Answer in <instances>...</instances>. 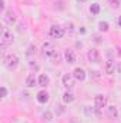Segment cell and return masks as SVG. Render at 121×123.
<instances>
[{
  "mask_svg": "<svg viewBox=\"0 0 121 123\" xmlns=\"http://www.w3.org/2000/svg\"><path fill=\"white\" fill-rule=\"evenodd\" d=\"M17 64H19V57H17L16 55H9V56H6V59H4V66H6L7 69H14Z\"/></svg>",
  "mask_w": 121,
  "mask_h": 123,
  "instance_id": "1",
  "label": "cell"
},
{
  "mask_svg": "<svg viewBox=\"0 0 121 123\" xmlns=\"http://www.w3.org/2000/svg\"><path fill=\"white\" fill-rule=\"evenodd\" d=\"M13 42V34H11V31L7 30V29H4V30L1 31V47H4L6 44H10Z\"/></svg>",
  "mask_w": 121,
  "mask_h": 123,
  "instance_id": "2",
  "label": "cell"
},
{
  "mask_svg": "<svg viewBox=\"0 0 121 123\" xmlns=\"http://www.w3.org/2000/svg\"><path fill=\"white\" fill-rule=\"evenodd\" d=\"M50 36H51L53 39H61V37L64 36V29L60 27V26H53V27L50 29Z\"/></svg>",
  "mask_w": 121,
  "mask_h": 123,
  "instance_id": "3",
  "label": "cell"
},
{
  "mask_svg": "<svg viewBox=\"0 0 121 123\" xmlns=\"http://www.w3.org/2000/svg\"><path fill=\"white\" fill-rule=\"evenodd\" d=\"M105 103H107V97L103 96V94H97L95 99H94V105H95V109H103L105 107Z\"/></svg>",
  "mask_w": 121,
  "mask_h": 123,
  "instance_id": "4",
  "label": "cell"
},
{
  "mask_svg": "<svg viewBox=\"0 0 121 123\" xmlns=\"http://www.w3.org/2000/svg\"><path fill=\"white\" fill-rule=\"evenodd\" d=\"M87 59H88L91 63H98V62H100V53H98V50H95V49L88 50V53H87Z\"/></svg>",
  "mask_w": 121,
  "mask_h": 123,
  "instance_id": "5",
  "label": "cell"
},
{
  "mask_svg": "<svg viewBox=\"0 0 121 123\" xmlns=\"http://www.w3.org/2000/svg\"><path fill=\"white\" fill-rule=\"evenodd\" d=\"M63 85L67 87V89H71L73 86H74V77L71 76V74H64L63 76Z\"/></svg>",
  "mask_w": 121,
  "mask_h": 123,
  "instance_id": "6",
  "label": "cell"
},
{
  "mask_svg": "<svg viewBox=\"0 0 121 123\" xmlns=\"http://www.w3.org/2000/svg\"><path fill=\"white\" fill-rule=\"evenodd\" d=\"M43 53H44V56H53V55L56 53V49H54V46H53L51 43H44V46H43Z\"/></svg>",
  "mask_w": 121,
  "mask_h": 123,
  "instance_id": "7",
  "label": "cell"
},
{
  "mask_svg": "<svg viewBox=\"0 0 121 123\" xmlns=\"http://www.w3.org/2000/svg\"><path fill=\"white\" fill-rule=\"evenodd\" d=\"M76 79H78V80H84L86 79V73H84V70L83 69H80V67H77V69H74V74H73Z\"/></svg>",
  "mask_w": 121,
  "mask_h": 123,
  "instance_id": "8",
  "label": "cell"
},
{
  "mask_svg": "<svg viewBox=\"0 0 121 123\" xmlns=\"http://www.w3.org/2000/svg\"><path fill=\"white\" fill-rule=\"evenodd\" d=\"M49 83H50L49 76H46V74H40V77H38V85L43 86V87H46V86H49Z\"/></svg>",
  "mask_w": 121,
  "mask_h": 123,
  "instance_id": "9",
  "label": "cell"
},
{
  "mask_svg": "<svg viewBox=\"0 0 121 123\" xmlns=\"http://www.w3.org/2000/svg\"><path fill=\"white\" fill-rule=\"evenodd\" d=\"M4 22H6V23H9V25H11V23H14V22H16V16H14L11 12H7V13L4 14Z\"/></svg>",
  "mask_w": 121,
  "mask_h": 123,
  "instance_id": "10",
  "label": "cell"
},
{
  "mask_svg": "<svg viewBox=\"0 0 121 123\" xmlns=\"http://www.w3.org/2000/svg\"><path fill=\"white\" fill-rule=\"evenodd\" d=\"M105 72H107L108 74L114 73V62L111 60V59H108L107 63H105Z\"/></svg>",
  "mask_w": 121,
  "mask_h": 123,
  "instance_id": "11",
  "label": "cell"
},
{
  "mask_svg": "<svg viewBox=\"0 0 121 123\" xmlns=\"http://www.w3.org/2000/svg\"><path fill=\"white\" fill-rule=\"evenodd\" d=\"M37 100H38L40 103H46V102L49 100V93L47 92H40L37 94Z\"/></svg>",
  "mask_w": 121,
  "mask_h": 123,
  "instance_id": "12",
  "label": "cell"
},
{
  "mask_svg": "<svg viewBox=\"0 0 121 123\" xmlns=\"http://www.w3.org/2000/svg\"><path fill=\"white\" fill-rule=\"evenodd\" d=\"M64 56H66V60H67V63H70V64L76 62V57H74V53H73L71 50H67Z\"/></svg>",
  "mask_w": 121,
  "mask_h": 123,
  "instance_id": "13",
  "label": "cell"
},
{
  "mask_svg": "<svg viewBox=\"0 0 121 123\" xmlns=\"http://www.w3.org/2000/svg\"><path fill=\"white\" fill-rule=\"evenodd\" d=\"M36 83H37V80H36L34 74H29V77H27V80H26V85H27L29 87H34Z\"/></svg>",
  "mask_w": 121,
  "mask_h": 123,
  "instance_id": "14",
  "label": "cell"
},
{
  "mask_svg": "<svg viewBox=\"0 0 121 123\" xmlns=\"http://www.w3.org/2000/svg\"><path fill=\"white\" fill-rule=\"evenodd\" d=\"M107 113H108V116H110V117H117V115H118V112H117V109H116L114 106L107 107Z\"/></svg>",
  "mask_w": 121,
  "mask_h": 123,
  "instance_id": "15",
  "label": "cell"
},
{
  "mask_svg": "<svg viewBox=\"0 0 121 123\" xmlns=\"http://www.w3.org/2000/svg\"><path fill=\"white\" fill-rule=\"evenodd\" d=\"M63 100H64V103H71V102H74V96L67 92L63 94Z\"/></svg>",
  "mask_w": 121,
  "mask_h": 123,
  "instance_id": "16",
  "label": "cell"
},
{
  "mask_svg": "<svg viewBox=\"0 0 121 123\" xmlns=\"http://www.w3.org/2000/svg\"><path fill=\"white\" fill-rule=\"evenodd\" d=\"M90 12L93 14H98L100 13V4H97V3H93L90 6Z\"/></svg>",
  "mask_w": 121,
  "mask_h": 123,
  "instance_id": "17",
  "label": "cell"
},
{
  "mask_svg": "<svg viewBox=\"0 0 121 123\" xmlns=\"http://www.w3.org/2000/svg\"><path fill=\"white\" fill-rule=\"evenodd\" d=\"M98 29L101 31H107L108 30V23H107V22H100V23H98Z\"/></svg>",
  "mask_w": 121,
  "mask_h": 123,
  "instance_id": "18",
  "label": "cell"
},
{
  "mask_svg": "<svg viewBox=\"0 0 121 123\" xmlns=\"http://www.w3.org/2000/svg\"><path fill=\"white\" fill-rule=\"evenodd\" d=\"M108 4H110L111 7L117 9V7H120V0H108Z\"/></svg>",
  "mask_w": 121,
  "mask_h": 123,
  "instance_id": "19",
  "label": "cell"
},
{
  "mask_svg": "<svg viewBox=\"0 0 121 123\" xmlns=\"http://www.w3.org/2000/svg\"><path fill=\"white\" fill-rule=\"evenodd\" d=\"M43 119H46V120H51V113H50V112L43 113Z\"/></svg>",
  "mask_w": 121,
  "mask_h": 123,
  "instance_id": "20",
  "label": "cell"
},
{
  "mask_svg": "<svg viewBox=\"0 0 121 123\" xmlns=\"http://www.w3.org/2000/svg\"><path fill=\"white\" fill-rule=\"evenodd\" d=\"M51 57H53V60H54V62H59V60H60V55H59L57 52H56V53H54Z\"/></svg>",
  "mask_w": 121,
  "mask_h": 123,
  "instance_id": "21",
  "label": "cell"
},
{
  "mask_svg": "<svg viewBox=\"0 0 121 123\" xmlns=\"http://www.w3.org/2000/svg\"><path fill=\"white\" fill-rule=\"evenodd\" d=\"M0 92H1V97H4V96H6V93H7V90H6V87H1V89H0Z\"/></svg>",
  "mask_w": 121,
  "mask_h": 123,
  "instance_id": "22",
  "label": "cell"
},
{
  "mask_svg": "<svg viewBox=\"0 0 121 123\" xmlns=\"http://www.w3.org/2000/svg\"><path fill=\"white\" fill-rule=\"evenodd\" d=\"M118 26H120V27H121V16H120V17H118Z\"/></svg>",
  "mask_w": 121,
  "mask_h": 123,
  "instance_id": "23",
  "label": "cell"
},
{
  "mask_svg": "<svg viewBox=\"0 0 121 123\" xmlns=\"http://www.w3.org/2000/svg\"><path fill=\"white\" fill-rule=\"evenodd\" d=\"M118 69H120V72H121V63H120V66H118Z\"/></svg>",
  "mask_w": 121,
  "mask_h": 123,
  "instance_id": "24",
  "label": "cell"
},
{
  "mask_svg": "<svg viewBox=\"0 0 121 123\" xmlns=\"http://www.w3.org/2000/svg\"><path fill=\"white\" fill-rule=\"evenodd\" d=\"M78 1H87V0H78Z\"/></svg>",
  "mask_w": 121,
  "mask_h": 123,
  "instance_id": "25",
  "label": "cell"
}]
</instances>
